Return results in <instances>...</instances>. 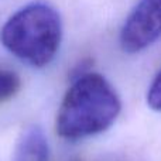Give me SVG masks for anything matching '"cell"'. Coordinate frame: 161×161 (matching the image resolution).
Returning a JSON list of instances; mask_svg holds the SVG:
<instances>
[{
	"label": "cell",
	"mask_w": 161,
	"mask_h": 161,
	"mask_svg": "<svg viewBox=\"0 0 161 161\" xmlns=\"http://www.w3.org/2000/svg\"><path fill=\"white\" fill-rule=\"evenodd\" d=\"M122 110V102L96 72H85L72 82L57 113V134L65 140H82L106 131Z\"/></svg>",
	"instance_id": "obj_1"
},
{
	"label": "cell",
	"mask_w": 161,
	"mask_h": 161,
	"mask_svg": "<svg viewBox=\"0 0 161 161\" xmlns=\"http://www.w3.org/2000/svg\"><path fill=\"white\" fill-rule=\"evenodd\" d=\"M61 41V16L45 2H33L21 7L0 30L3 47L34 68L47 67L55 58Z\"/></svg>",
	"instance_id": "obj_2"
},
{
	"label": "cell",
	"mask_w": 161,
	"mask_h": 161,
	"mask_svg": "<svg viewBox=\"0 0 161 161\" xmlns=\"http://www.w3.org/2000/svg\"><path fill=\"white\" fill-rule=\"evenodd\" d=\"M161 37V0H140L120 31V47L127 54L146 50Z\"/></svg>",
	"instance_id": "obj_3"
},
{
	"label": "cell",
	"mask_w": 161,
	"mask_h": 161,
	"mask_svg": "<svg viewBox=\"0 0 161 161\" xmlns=\"http://www.w3.org/2000/svg\"><path fill=\"white\" fill-rule=\"evenodd\" d=\"M11 161H50L48 139L40 126H28L21 131Z\"/></svg>",
	"instance_id": "obj_4"
},
{
	"label": "cell",
	"mask_w": 161,
	"mask_h": 161,
	"mask_svg": "<svg viewBox=\"0 0 161 161\" xmlns=\"http://www.w3.org/2000/svg\"><path fill=\"white\" fill-rule=\"evenodd\" d=\"M21 86L19 75L11 69L0 68V103L7 102L17 95Z\"/></svg>",
	"instance_id": "obj_5"
},
{
	"label": "cell",
	"mask_w": 161,
	"mask_h": 161,
	"mask_svg": "<svg viewBox=\"0 0 161 161\" xmlns=\"http://www.w3.org/2000/svg\"><path fill=\"white\" fill-rule=\"evenodd\" d=\"M146 100H147V105L150 109L156 112H161V71L151 82L150 88L147 91Z\"/></svg>",
	"instance_id": "obj_6"
}]
</instances>
